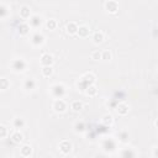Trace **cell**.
<instances>
[{"label":"cell","mask_w":158,"mask_h":158,"mask_svg":"<svg viewBox=\"0 0 158 158\" xmlns=\"http://www.w3.org/2000/svg\"><path fill=\"white\" fill-rule=\"evenodd\" d=\"M51 93H52V95H53L56 99H62V96H64V94H65V88H64L63 84L57 83V84L52 85Z\"/></svg>","instance_id":"cell-2"},{"label":"cell","mask_w":158,"mask_h":158,"mask_svg":"<svg viewBox=\"0 0 158 158\" xmlns=\"http://www.w3.org/2000/svg\"><path fill=\"white\" fill-rule=\"evenodd\" d=\"M52 107H53V110L56 112H64L67 110V102L63 99H56L53 101Z\"/></svg>","instance_id":"cell-4"},{"label":"cell","mask_w":158,"mask_h":158,"mask_svg":"<svg viewBox=\"0 0 158 158\" xmlns=\"http://www.w3.org/2000/svg\"><path fill=\"white\" fill-rule=\"evenodd\" d=\"M91 59H94V60L101 59V52H100V51H94V52L91 53Z\"/></svg>","instance_id":"cell-33"},{"label":"cell","mask_w":158,"mask_h":158,"mask_svg":"<svg viewBox=\"0 0 158 158\" xmlns=\"http://www.w3.org/2000/svg\"><path fill=\"white\" fill-rule=\"evenodd\" d=\"M7 6L5 4H0V19L1 17H5L7 15Z\"/></svg>","instance_id":"cell-31"},{"label":"cell","mask_w":158,"mask_h":158,"mask_svg":"<svg viewBox=\"0 0 158 158\" xmlns=\"http://www.w3.org/2000/svg\"><path fill=\"white\" fill-rule=\"evenodd\" d=\"M43 42H44V36H43L42 33L35 32V33L32 35V37H31V43H32V44L40 46V44H42Z\"/></svg>","instance_id":"cell-9"},{"label":"cell","mask_w":158,"mask_h":158,"mask_svg":"<svg viewBox=\"0 0 158 158\" xmlns=\"http://www.w3.org/2000/svg\"><path fill=\"white\" fill-rule=\"evenodd\" d=\"M7 133H9L7 127L4 125H0V138H5L7 136Z\"/></svg>","instance_id":"cell-32"},{"label":"cell","mask_w":158,"mask_h":158,"mask_svg":"<svg viewBox=\"0 0 158 158\" xmlns=\"http://www.w3.org/2000/svg\"><path fill=\"white\" fill-rule=\"evenodd\" d=\"M26 62L22 59V58H16L11 62V68L15 70V72H23L26 69Z\"/></svg>","instance_id":"cell-3"},{"label":"cell","mask_w":158,"mask_h":158,"mask_svg":"<svg viewBox=\"0 0 158 158\" xmlns=\"http://www.w3.org/2000/svg\"><path fill=\"white\" fill-rule=\"evenodd\" d=\"M23 158H31V157H23Z\"/></svg>","instance_id":"cell-35"},{"label":"cell","mask_w":158,"mask_h":158,"mask_svg":"<svg viewBox=\"0 0 158 158\" xmlns=\"http://www.w3.org/2000/svg\"><path fill=\"white\" fill-rule=\"evenodd\" d=\"M152 154H153V158H157V146H153V148H152Z\"/></svg>","instance_id":"cell-34"},{"label":"cell","mask_w":158,"mask_h":158,"mask_svg":"<svg viewBox=\"0 0 158 158\" xmlns=\"http://www.w3.org/2000/svg\"><path fill=\"white\" fill-rule=\"evenodd\" d=\"M23 86H25V89H27V90H32V89H35V86H36V81H35L33 79H26L25 83H23Z\"/></svg>","instance_id":"cell-26"},{"label":"cell","mask_w":158,"mask_h":158,"mask_svg":"<svg viewBox=\"0 0 158 158\" xmlns=\"http://www.w3.org/2000/svg\"><path fill=\"white\" fill-rule=\"evenodd\" d=\"M102 148L105 152H114L116 149V142L112 138H106L102 141Z\"/></svg>","instance_id":"cell-5"},{"label":"cell","mask_w":158,"mask_h":158,"mask_svg":"<svg viewBox=\"0 0 158 158\" xmlns=\"http://www.w3.org/2000/svg\"><path fill=\"white\" fill-rule=\"evenodd\" d=\"M104 38H105V35H104V32H101V31H95L94 33H93V42L94 43H101L102 41H104Z\"/></svg>","instance_id":"cell-15"},{"label":"cell","mask_w":158,"mask_h":158,"mask_svg":"<svg viewBox=\"0 0 158 158\" xmlns=\"http://www.w3.org/2000/svg\"><path fill=\"white\" fill-rule=\"evenodd\" d=\"M111 58H112V54H111V52H110L109 49H105V51L101 52V59H104V60H110Z\"/></svg>","instance_id":"cell-30"},{"label":"cell","mask_w":158,"mask_h":158,"mask_svg":"<svg viewBox=\"0 0 158 158\" xmlns=\"http://www.w3.org/2000/svg\"><path fill=\"white\" fill-rule=\"evenodd\" d=\"M30 26H32L35 28H37L38 26H41V17L38 15L31 16V19H30Z\"/></svg>","instance_id":"cell-20"},{"label":"cell","mask_w":158,"mask_h":158,"mask_svg":"<svg viewBox=\"0 0 158 158\" xmlns=\"http://www.w3.org/2000/svg\"><path fill=\"white\" fill-rule=\"evenodd\" d=\"M116 111H117L118 115L125 116V115L128 114V111H130V106H128L126 102H118L117 106H116Z\"/></svg>","instance_id":"cell-10"},{"label":"cell","mask_w":158,"mask_h":158,"mask_svg":"<svg viewBox=\"0 0 158 158\" xmlns=\"http://www.w3.org/2000/svg\"><path fill=\"white\" fill-rule=\"evenodd\" d=\"M101 123H102L104 126H106V127L111 126V125L114 123V116L110 115V114H105V115L101 117Z\"/></svg>","instance_id":"cell-14"},{"label":"cell","mask_w":158,"mask_h":158,"mask_svg":"<svg viewBox=\"0 0 158 158\" xmlns=\"http://www.w3.org/2000/svg\"><path fill=\"white\" fill-rule=\"evenodd\" d=\"M105 9L110 14H116L118 10V2L115 0H107L105 1Z\"/></svg>","instance_id":"cell-6"},{"label":"cell","mask_w":158,"mask_h":158,"mask_svg":"<svg viewBox=\"0 0 158 158\" xmlns=\"http://www.w3.org/2000/svg\"><path fill=\"white\" fill-rule=\"evenodd\" d=\"M12 126H14L15 128H22V127L25 126V121H23L22 118H20V117H15V118L12 120Z\"/></svg>","instance_id":"cell-25"},{"label":"cell","mask_w":158,"mask_h":158,"mask_svg":"<svg viewBox=\"0 0 158 158\" xmlns=\"http://www.w3.org/2000/svg\"><path fill=\"white\" fill-rule=\"evenodd\" d=\"M10 86V81L6 78H0V90H6Z\"/></svg>","instance_id":"cell-29"},{"label":"cell","mask_w":158,"mask_h":158,"mask_svg":"<svg viewBox=\"0 0 158 158\" xmlns=\"http://www.w3.org/2000/svg\"><path fill=\"white\" fill-rule=\"evenodd\" d=\"M53 57H52V54H49V53H43L42 56H41V59H40V62H41V64L43 65V67H52V64H53Z\"/></svg>","instance_id":"cell-7"},{"label":"cell","mask_w":158,"mask_h":158,"mask_svg":"<svg viewBox=\"0 0 158 158\" xmlns=\"http://www.w3.org/2000/svg\"><path fill=\"white\" fill-rule=\"evenodd\" d=\"M19 32H20V35H22V36L27 35V33L30 32V25L26 23V22H21V23L19 25Z\"/></svg>","instance_id":"cell-21"},{"label":"cell","mask_w":158,"mask_h":158,"mask_svg":"<svg viewBox=\"0 0 158 158\" xmlns=\"http://www.w3.org/2000/svg\"><path fill=\"white\" fill-rule=\"evenodd\" d=\"M86 130V126H85V122L84 121H77L74 123V131L78 132V133H81Z\"/></svg>","instance_id":"cell-18"},{"label":"cell","mask_w":158,"mask_h":158,"mask_svg":"<svg viewBox=\"0 0 158 158\" xmlns=\"http://www.w3.org/2000/svg\"><path fill=\"white\" fill-rule=\"evenodd\" d=\"M11 141L16 144H20L23 141V135L20 131H15V132L11 133Z\"/></svg>","instance_id":"cell-13"},{"label":"cell","mask_w":158,"mask_h":158,"mask_svg":"<svg viewBox=\"0 0 158 158\" xmlns=\"http://www.w3.org/2000/svg\"><path fill=\"white\" fill-rule=\"evenodd\" d=\"M73 158H75V157H73Z\"/></svg>","instance_id":"cell-36"},{"label":"cell","mask_w":158,"mask_h":158,"mask_svg":"<svg viewBox=\"0 0 158 158\" xmlns=\"http://www.w3.org/2000/svg\"><path fill=\"white\" fill-rule=\"evenodd\" d=\"M95 75L93 74V73H85V74H83L81 75V78L79 79V81L77 83V85H78V88L80 89V90H85L89 85H91V84H94L95 83Z\"/></svg>","instance_id":"cell-1"},{"label":"cell","mask_w":158,"mask_h":158,"mask_svg":"<svg viewBox=\"0 0 158 158\" xmlns=\"http://www.w3.org/2000/svg\"><path fill=\"white\" fill-rule=\"evenodd\" d=\"M59 151L63 153V154H68L70 151H72V143L68 141V139H63L59 142Z\"/></svg>","instance_id":"cell-8"},{"label":"cell","mask_w":158,"mask_h":158,"mask_svg":"<svg viewBox=\"0 0 158 158\" xmlns=\"http://www.w3.org/2000/svg\"><path fill=\"white\" fill-rule=\"evenodd\" d=\"M20 16L22 19H28L31 16V9L27 5H22L20 7Z\"/></svg>","instance_id":"cell-16"},{"label":"cell","mask_w":158,"mask_h":158,"mask_svg":"<svg viewBox=\"0 0 158 158\" xmlns=\"http://www.w3.org/2000/svg\"><path fill=\"white\" fill-rule=\"evenodd\" d=\"M117 139H118L120 142H122V143H126V142L128 141V132L125 131V130L120 131L118 135H117Z\"/></svg>","instance_id":"cell-24"},{"label":"cell","mask_w":158,"mask_h":158,"mask_svg":"<svg viewBox=\"0 0 158 158\" xmlns=\"http://www.w3.org/2000/svg\"><path fill=\"white\" fill-rule=\"evenodd\" d=\"M46 27H47L48 30H54V28L57 27V21H56L54 19L47 20V21H46Z\"/></svg>","instance_id":"cell-28"},{"label":"cell","mask_w":158,"mask_h":158,"mask_svg":"<svg viewBox=\"0 0 158 158\" xmlns=\"http://www.w3.org/2000/svg\"><path fill=\"white\" fill-rule=\"evenodd\" d=\"M70 109H72L73 111H75V112H79V111L83 109V102L79 101V100H74V101H72V104H70Z\"/></svg>","instance_id":"cell-23"},{"label":"cell","mask_w":158,"mask_h":158,"mask_svg":"<svg viewBox=\"0 0 158 158\" xmlns=\"http://www.w3.org/2000/svg\"><path fill=\"white\" fill-rule=\"evenodd\" d=\"M84 91H85V94H86L88 96H95V95L98 94V88H96L94 84H91V85H89Z\"/></svg>","instance_id":"cell-22"},{"label":"cell","mask_w":158,"mask_h":158,"mask_svg":"<svg viewBox=\"0 0 158 158\" xmlns=\"http://www.w3.org/2000/svg\"><path fill=\"white\" fill-rule=\"evenodd\" d=\"M121 158H135V152L131 148H123L120 153Z\"/></svg>","instance_id":"cell-19"},{"label":"cell","mask_w":158,"mask_h":158,"mask_svg":"<svg viewBox=\"0 0 158 158\" xmlns=\"http://www.w3.org/2000/svg\"><path fill=\"white\" fill-rule=\"evenodd\" d=\"M53 74V68L52 67H42V75L48 78Z\"/></svg>","instance_id":"cell-27"},{"label":"cell","mask_w":158,"mask_h":158,"mask_svg":"<svg viewBox=\"0 0 158 158\" xmlns=\"http://www.w3.org/2000/svg\"><path fill=\"white\" fill-rule=\"evenodd\" d=\"M20 153L22 157H30L31 153H32V148L30 144H23L21 148H20Z\"/></svg>","instance_id":"cell-17"},{"label":"cell","mask_w":158,"mask_h":158,"mask_svg":"<svg viewBox=\"0 0 158 158\" xmlns=\"http://www.w3.org/2000/svg\"><path fill=\"white\" fill-rule=\"evenodd\" d=\"M78 25H77V22H74V21H70V22H68L67 23V26H65V30H67V32L69 33V35H75L77 33V31H78Z\"/></svg>","instance_id":"cell-12"},{"label":"cell","mask_w":158,"mask_h":158,"mask_svg":"<svg viewBox=\"0 0 158 158\" xmlns=\"http://www.w3.org/2000/svg\"><path fill=\"white\" fill-rule=\"evenodd\" d=\"M89 32H90V28L86 26V25H81L78 27V31H77V35L81 38H85L89 36Z\"/></svg>","instance_id":"cell-11"}]
</instances>
